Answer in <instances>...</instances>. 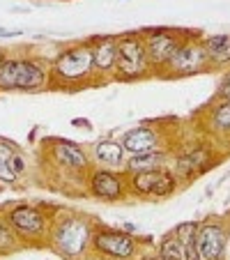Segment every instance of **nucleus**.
I'll list each match as a JSON object with an SVG mask.
<instances>
[{
  "label": "nucleus",
  "mask_w": 230,
  "mask_h": 260,
  "mask_svg": "<svg viewBox=\"0 0 230 260\" xmlns=\"http://www.w3.org/2000/svg\"><path fill=\"white\" fill-rule=\"evenodd\" d=\"M92 42H76L58 53L49 67V85L60 90H79L92 83Z\"/></svg>",
  "instance_id": "1"
},
{
  "label": "nucleus",
  "mask_w": 230,
  "mask_h": 260,
  "mask_svg": "<svg viewBox=\"0 0 230 260\" xmlns=\"http://www.w3.org/2000/svg\"><path fill=\"white\" fill-rule=\"evenodd\" d=\"M92 233H94V219L85 214L69 212L60 219L51 221L49 240L51 246L58 251L62 258H83L85 251L92 246Z\"/></svg>",
  "instance_id": "2"
},
{
  "label": "nucleus",
  "mask_w": 230,
  "mask_h": 260,
  "mask_svg": "<svg viewBox=\"0 0 230 260\" xmlns=\"http://www.w3.org/2000/svg\"><path fill=\"white\" fill-rule=\"evenodd\" d=\"M152 64L145 51V40L141 32H127L118 37V67L115 79L120 81H138L150 76Z\"/></svg>",
  "instance_id": "3"
},
{
  "label": "nucleus",
  "mask_w": 230,
  "mask_h": 260,
  "mask_svg": "<svg viewBox=\"0 0 230 260\" xmlns=\"http://www.w3.org/2000/svg\"><path fill=\"white\" fill-rule=\"evenodd\" d=\"M5 219L10 221V226L14 228V233L19 235L21 242H35L49 235L51 219L44 212V207L30 205V203H19L12 205L5 212Z\"/></svg>",
  "instance_id": "4"
},
{
  "label": "nucleus",
  "mask_w": 230,
  "mask_h": 260,
  "mask_svg": "<svg viewBox=\"0 0 230 260\" xmlns=\"http://www.w3.org/2000/svg\"><path fill=\"white\" fill-rule=\"evenodd\" d=\"M88 193L92 198L106 203H118L129 196V173L124 171H113V168H90L88 177Z\"/></svg>",
  "instance_id": "5"
},
{
  "label": "nucleus",
  "mask_w": 230,
  "mask_h": 260,
  "mask_svg": "<svg viewBox=\"0 0 230 260\" xmlns=\"http://www.w3.org/2000/svg\"><path fill=\"white\" fill-rule=\"evenodd\" d=\"M143 40H145V51L150 58L152 69H163L173 60L186 37H182L180 30L175 28H150L143 30Z\"/></svg>",
  "instance_id": "6"
},
{
  "label": "nucleus",
  "mask_w": 230,
  "mask_h": 260,
  "mask_svg": "<svg viewBox=\"0 0 230 260\" xmlns=\"http://www.w3.org/2000/svg\"><path fill=\"white\" fill-rule=\"evenodd\" d=\"M177 189V177L173 171H145L129 173V196L136 198H168Z\"/></svg>",
  "instance_id": "7"
},
{
  "label": "nucleus",
  "mask_w": 230,
  "mask_h": 260,
  "mask_svg": "<svg viewBox=\"0 0 230 260\" xmlns=\"http://www.w3.org/2000/svg\"><path fill=\"white\" fill-rule=\"evenodd\" d=\"M207 67H212V60L203 40H184V44L177 49V53L163 69L171 76H191V74H201Z\"/></svg>",
  "instance_id": "8"
},
{
  "label": "nucleus",
  "mask_w": 230,
  "mask_h": 260,
  "mask_svg": "<svg viewBox=\"0 0 230 260\" xmlns=\"http://www.w3.org/2000/svg\"><path fill=\"white\" fill-rule=\"evenodd\" d=\"M92 249L97 251V253L106 255V258L129 260L136 253V237L129 235L127 231H118V228L94 226Z\"/></svg>",
  "instance_id": "9"
},
{
  "label": "nucleus",
  "mask_w": 230,
  "mask_h": 260,
  "mask_svg": "<svg viewBox=\"0 0 230 260\" xmlns=\"http://www.w3.org/2000/svg\"><path fill=\"white\" fill-rule=\"evenodd\" d=\"M49 150L51 157H53V164L62 171L69 173H79V175L88 177L90 168H92V159L85 152L79 143H72L67 138H51L49 141Z\"/></svg>",
  "instance_id": "10"
},
{
  "label": "nucleus",
  "mask_w": 230,
  "mask_h": 260,
  "mask_svg": "<svg viewBox=\"0 0 230 260\" xmlns=\"http://www.w3.org/2000/svg\"><path fill=\"white\" fill-rule=\"evenodd\" d=\"M14 62H16L14 92H40V90L49 88V67L42 60L14 55Z\"/></svg>",
  "instance_id": "11"
},
{
  "label": "nucleus",
  "mask_w": 230,
  "mask_h": 260,
  "mask_svg": "<svg viewBox=\"0 0 230 260\" xmlns=\"http://www.w3.org/2000/svg\"><path fill=\"white\" fill-rule=\"evenodd\" d=\"M196 246L198 253H201V260H223L225 246H228V235H225L223 226L216 223V221L198 223Z\"/></svg>",
  "instance_id": "12"
},
{
  "label": "nucleus",
  "mask_w": 230,
  "mask_h": 260,
  "mask_svg": "<svg viewBox=\"0 0 230 260\" xmlns=\"http://www.w3.org/2000/svg\"><path fill=\"white\" fill-rule=\"evenodd\" d=\"M92 64H94V76H115V67H118V37L115 35H102V37H92Z\"/></svg>",
  "instance_id": "13"
},
{
  "label": "nucleus",
  "mask_w": 230,
  "mask_h": 260,
  "mask_svg": "<svg viewBox=\"0 0 230 260\" xmlns=\"http://www.w3.org/2000/svg\"><path fill=\"white\" fill-rule=\"evenodd\" d=\"M127 157H134V154H145L152 152V150H163L161 147V136L152 124H138V127L129 129V132L122 134L120 138Z\"/></svg>",
  "instance_id": "14"
},
{
  "label": "nucleus",
  "mask_w": 230,
  "mask_h": 260,
  "mask_svg": "<svg viewBox=\"0 0 230 260\" xmlns=\"http://www.w3.org/2000/svg\"><path fill=\"white\" fill-rule=\"evenodd\" d=\"M90 159L97 164L99 168H113V171H122L127 164V152L120 141L113 138H99L92 143L90 150Z\"/></svg>",
  "instance_id": "15"
},
{
  "label": "nucleus",
  "mask_w": 230,
  "mask_h": 260,
  "mask_svg": "<svg viewBox=\"0 0 230 260\" xmlns=\"http://www.w3.org/2000/svg\"><path fill=\"white\" fill-rule=\"evenodd\" d=\"M168 161H171L168 150H152V152H145V154H134V157H127L124 171L127 173L161 171V168L168 166Z\"/></svg>",
  "instance_id": "16"
},
{
  "label": "nucleus",
  "mask_w": 230,
  "mask_h": 260,
  "mask_svg": "<svg viewBox=\"0 0 230 260\" xmlns=\"http://www.w3.org/2000/svg\"><path fill=\"white\" fill-rule=\"evenodd\" d=\"M173 233H175V237L180 240V244H182L184 260H201V253H198V246H196V233H198L196 221H186V223L177 226Z\"/></svg>",
  "instance_id": "17"
},
{
  "label": "nucleus",
  "mask_w": 230,
  "mask_h": 260,
  "mask_svg": "<svg viewBox=\"0 0 230 260\" xmlns=\"http://www.w3.org/2000/svg\"><path fill=\"white\" fill-rule=\"evenodd\" d=\"M16 150H19L16 143L7 141V138H0V182H3V184H14V182H19L10 168V159Z\"/></svg>",
  "instance_id": "18"
},
{
  "label": "nucleus",
  "mask_w": 230,
  "mask_h": 260,
  "mask_svg": "<svg viewBox=\"0 0 230 260\" xmlns=\"http://www.w3.org/2000/svg\"><path fill=\"white\" fill-rule=\"evenodd\" d=\"M21 246V240L19 235L14 233V228L10 226V221L5 216H0V253L7 255V253H14L19 251Z\"/></svg>",
  "instance_id": "19"
},
{
  "label": "nucleus",
  "mask_w": 230,
  "mask_h": 260,
  "mask_svg": "<svg viewBox=\"0 0 230 260\" xmlns=\"http://www.w3.org/2000/svg\"><path fill=\"white\" fill-rule=\"evenodd\" d=\"M159 260H184L182 253V244L175 237V233H171L168 237H163L161 249H159Z\"/></svg>",
  "instance_id": "20"
},
{
  "label": "nucleus",
  "mask_w": 230,
  "mask_h": 260,
  "mask_svg": "<svg viewBox=\"0 0 230 260\" xmlns=\"http://www.w3.org/2000/svg\"><path fill=\"white\" fill-rule=\"evenodd\" d=\"M212 124L221 132H228L230 129V102H223L212 111Z\"/></svg>",
  "instance_id": "21"
},
{
  "label": "nucleus",
  "mask_w": 230,
  "mask_h": 260,
  "mask_svg": "<svg viewBox=\"0 0 230 260\" xmlns=\"http://www.w3.org/2000/svg\"><path fill=\"white\" fill-rule=\"evenodd\" d=\"M10 168H12V173L16 175V180H23V177H25V173H28V161H25V157H23V152H21V150H16V152L12 154Z\"/></svg>",
  "instance_id": "22"
},
{
  "label": "nucleus",
  "mask_w": 230,
  "mask_h": 260,
  "mask_svg": "<svg viewBox=\"0 0 230 260\" xmlns=\"http://www.w3.org/2000/svg\"><path fill=\"white\" fill-rule=\"evenodd\" d=\"M219 99L221 102H230V74H225V79L219 85Z\"/></svg>",
  "instance_id": "23"
},
{
  "label": "nucleus",
  "mask_w": 230,
  "mask_h": 260,
  "mask_svg": "<svg viewBox=\"0 0 230 260\" xmlns=\"http://www.w3.org/2000/svg\"><path fill=\"white\" fill-rule=\"evenodd\" d=\"M230 62V42H228V46H225V51L219 55V58L212 62V67H216V64H228Z\"/></svg>",
  "instance_id": "24"
},
{
  "label": "nucleus",
  "mask_w": 230,
  "mask_h": 260,
  "mask_svg": "<svg viewBox=\"0 0 230 260\" xmlns=\"http://www.w3.org/2000/svg\"><path fill=\"white\" fill-rule=\"evenodd\" d=\"M74 127H90V122H88V120H74Z\"/></svg>",
  "instance_id": "25"
},
{
  "label": "nucleus",
  "mask_w": 230,
  "mask_h": 260,
  "mask_svg": "<svg viewBox=\"0 0 230 260\" xmlns=\"http://www.w3.org/2000/svg\"><path fill=\"white\" fill-rule=\"evenodd\" d=\"M7 58V53H5V51H3V49H0V62H3V60H5Z\"/></svg>",
  "instance_id": "26"
},
{
  "label": "nucleus",
  "mask_w": 230,
  "mask_h": 260,
  "mask_svg": "<svg viewBox=\"0 0 230 260\" xmlns=\"http://www.w3.org/2000/svg\"><path fill=\"white\" fill-rule=\"evenodd\" d=\"M228 244H230V237H228Z\"/></svg>",
  "instance_id": "27"
}]
</instances>
